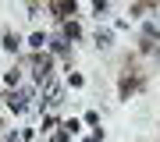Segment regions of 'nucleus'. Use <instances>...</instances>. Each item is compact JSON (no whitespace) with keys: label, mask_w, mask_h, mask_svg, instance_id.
Returning a JSON list of instances; mask_svg holds the SVG:
<instances>
[{"label":"nucleus","mask_w":160,"mask_h":142,"mask_svg":"<svg viewBox=\"0 0 160 142\" xmlns=\"http://www.w3.org/2000/svg\"><path fill=\"white\" fill-rule=\"evenodd\" d=\"M25 107H29V103H25V96H22V92H11V110H14V114H22Z\"/></svg>","instance_id":"nucleus-1"}]
</instances>
